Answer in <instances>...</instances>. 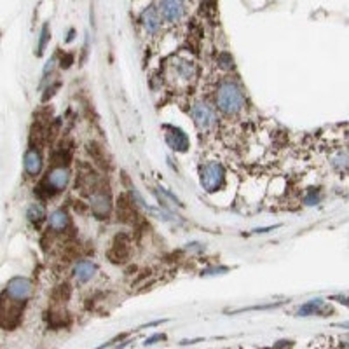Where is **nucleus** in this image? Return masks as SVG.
Masks as SVG:
<instances>
[{
    "label": "nucleus",
    "instance_id": "1",
    "mask_svg": "<svg viewBox=\"0 0 349 349\" xmlns=\"http://www.w3.org/2000/svg\"><path fill=\"white\" fill-rule=\"evenodd\" d=\"M217 107L226 115H236L244 109V96L241 87L232 81L220 82L217 89Z\"/></svg>",
    "mask_w": 349,
    "mask_h": 349
},
{
    "label": "nucleus",
    "instance_id": "2",
    "mask_svg": "<svg viewBox=\"0 0 349 349\" xmlns=\"http://www.w3.org/2000/svg\"><path fill=\"white\" fill-rule=\"evenodd\" d=\"M199 180L206 192H217L226 184V168L218 161H210L199 169Z\"/></svg>",
    "mask_w": 349,
    "mask_h": 349
},
{
    "label": "nucleus",
    "instance_id": "3",
    "mask_svg": "<svg viewBox=\"0 0 349 349\" xmlns=\"http://www.w3.org/2000/svg\"><path fill=\"white\" fill-rule=\"evenodd\" d=\"M190 114H192L194 122L201 131H210L217 126V112H215L213 107L205 102L194 103Z\"/></svg>",
    "mask_w": 349,
    "mask_h": 349
},
{
    "label": "nucleus",
    "instance_id": "4",
    "mask_svg": "<svg viewBox=\"0 0 349 349\" xmlns=\"http://www.w3.org/2000/svg\"><path fill=\"white\" fill-rule=\"evenodd\" d=\"M9 298L16 302H24L32 293V281L27 280V278H12V280L7 281V288H6Z\"/></svg>",
    "mask_w": 349,
    "mask_h": 349
},
{
    "label": "nucleus",
    "instance_id": "5",
    "mask_svg": "<svg viewBox=\"0 0 349 349\" xmlns=\"http://www.w3.org/2000/svg\"><path fill=\"white\" fill-rule=\"evenodd\" d=\"M157 11H159L161 18H163L164 21L174 23L184 16L185 4H184V0H159V2H157Z\"/></svg>",
    "mask_w": 349,
    "mask_h": 349
},
{
    "label": "nucleus",
    "instance_id": "6",
    "mask_svg": "<svg viewBox=\"0 0 349 349\" xmlns=\"http://www.w3.org/2000/svg\"><path fill=\"white\" fill-rule=\"evenodd\" d=\"M164 140L168 143V147H171L173 151L177 152H187L190 147L189 142V136L185 135L180 128H174V126H164Z\"/></svg>",
    "mask_w": 349,
    "mask_h": 349
},
{
    "label": "nucleus",
    "instance_id": "7",
    "mask_svg": "<svg viewBox=\"0 0 349 349\" xmlns=\"http://www.w3.org/2000/svg\"><path fill=\"white\" fill-rule=\"evenodd\" d=\"M173 73L177 76V81H182L185 84H189L190 81H194L196 77V65L192 60H182L177 58L173 65Z\"/></svg>",
    "mask_w": 349,
    "mask_h": 349
},
{
    "label": "nucleus",
    "instance_id": "8",
    "mask_svg": "<svg viewBox=\"0 0 349 349\" xmlns=\"http://www.w3.org/2000/svg\"><path fill=\"white\" fill-rule=\"evenodd\" d=\"M91 211L94 213V217L98 218H107L110 213V197L105 192H94L91 196Z\"/></svg>",
    "mask_w": 349,
    "mask_h": 349
},
{
    "label": "nucleus",
    "instance_id": "9",
    "mask_svg": "<svg viewBox=\"0 0 349 349\" xmlns=\"http://www.w3.org/2000/svg\"><path fill=\"white\" fill-rule=\"evenodd\" d=\"M142 24L145 32L151 33V35H156L161 30V14L157 11V7L151 6L142 12Z\"/></svg>",
    "mask_w": 349,
    "mask_h": 349
},
{
    "label": "nucleus",
    "instance_id": "10",
    "mask_svg": "<svg viewBox=\"0 0 349 349\" xmlns=\"http://www.w3.org/2000/svg\"><path fill=\"white\" fill-rule=\"evenodd\" d=\"M327 313H332V309L328 306H325V302L321 298H313V301H307L306 304H302L298 307L297 314L298 316H311V314H319V316H327Z\"/></svg>",
    "mask_w": 349,
    "mask_h": 349
},
{
    "label": "nucleus",
    "instance_id": "11",
    "mask_svg": "<svg viewBox=\"0 0 349 349\" xmlns=\"http://www.w3.org/2000/svg\"><path fill=\"white\" fill-rule=\"evenodd\" d=\"M117 215L122 222H130V223H136L140 220V215L136 213L135 205L131 201H128L126 197H119L117 203Z\"/></svg>",
    "mask_w": 349,
    "mask_h": 349
},
{
    "label": "nucleus",
    "instance_id": "12",
    "mask_svg": "<svg viewBox=\"0 0 349 349\" xmlns=\"http://www.w3.org/2000/svg\"><path fill=\"white\" fill-rule=\"evenodd\" d=\"M94 272H96V265L91 260H81L73 267V276H76L79 283H87L94 276Z\"/></svg>",
    "mask_w": 349,
    "mask_h": 349
},
{
    "label": "nucleus",
    "instance_id": "13",
    "mask_svg": "<svg viewBox=\"0 0 349 349\" xmlns=\"http://www.w3.org/2000/svg\"><path fill=\"white\" fill-rule=\"evenodd\" d=\"M70 180V173L66 168H55L51 173L47 174V184L53 187L55 190H63L66 185H68Z\"/></svg>",
    "mask_w": 349,
    "mask_h": 349
},
{
    "label": "nucleus",
    "instance_id": "14",
    "mask_svg": "<svg viewBox=\"0 0 349 349\" xmlns=\"http://www.w3.org/2000/svg\"><path fill=\"white\" fill-rule=\"evenodd\" d=\"M24 171L28 174H32V177H35V174L40 173V169H42V157H40V154L35 151V148H30L27 154H24Z\"/></svg>",
    "mask_w": 349,
    "mask_h": 349
},
{
    "label": "nucleus",
    "instance_id": "15",
    "mask_svg": "<svg viewBox=\"0 0 349 349\" xmlns=\"http://www.w3.org/2000/svg\"><path fill=\"white\" fill-rule=\"evenodd\" d=\"M128 255H130V246H128V243H122L117 236L114 241V244H112V250L109 252L110 260L112 262H124V260H128Z\"/></svg>",
    "mask_w": 349,
    "mask_h": 349
},
{
    "label": "nucleus",
    "instance_id": "16",
    "mask_svg": "<svg viewBox=\"0 0 349 349\" xmlns=\"http://www.w3.org/2000/svg\"><path fill=\"white\" fill-rule=\"evenodd\" d=\"M330 164L337 171H342V173L349 171V151H337L335 154H332Z\"/></svg>",
    "mask_w": 349,
    "mask_h": 349
},
{
    "label": "nucleus",
    "instance_id": "17",
    "mask_svg": "<svg viewBox=\"0 0 349 349\" xmlns=\"http://www.w3.org/2000/svg\"><path fill=\"white\" fill-rule=\"evenodd\" d=\"M49 226L51 229L55 231H63L66 226H68V215L65 213L63 210H56L49 215Z\"/></svg>",
    "mask_w": 349,
    "mask_h": 349
},
{
    "label": "nucleus",
    "instance_id": "18",
    "mask_svg": "<svg viewBox=\"0 0 349 349\" xmlns=\"http://www.w3.org/2000/svg\"><path fill=\"white\" fill-rule=\"evenodd\" d=\"M27 217L30 222L33 223H39L40 220H44L45 217V210H44V206L42 205H39V203H33V205L28 206V210H27Z\"/></svg>",
    "mask_w": 349,
    "mask_h": 349
},
{
    "label": "nucleus",
    "instance_id": "19",
    "mask_svg": "<svg viewBox=\"0 0 349 349\" xmlns=\"http://www.w3.org/2000/svg\"><path fill=\"white\" fill-rule=\"evenodd\" d=\"M49 40V24H44L42 30H40V39H39V45H37V55H42L44 49H45V44H47Z\"/></svg>",
    "mask_w": 349,
    "mask_h": 349
},
{
    "label": "nucleus",
    "instance_id": "20",
    "mask_svg": "<svg viewBox=\"0 0 349 349\" xmlns=\"http://www.w3.org/2000/svg\"><path fill=\"white\" fill-rule=\"evenodd\" d=\"M319 199H321V192H319V189H311L309 192L306 194L304 203L307 206H313V205H318Z\"/></svg>",
    "mask_w": 349,
    "mask_h": 349
},
{
    "label": "nucleus",
    "instance_id": "21",
    "mask_svg": "<svg viewBox=\"0 0 349 349\" xmlns=\"http://www.w3.org/2000/svg\"><path fill=\"white\" fill-rule=\"evenodd\" d=\"M218 65L222 66V68H226V70L232 68V56L229 55V53H220V55H218Z\"/></svg>",
    "mask_w": 349,
    "mask_h": 349
},
{
    "label": "nucleus",
    "instance_id": "22",
    "mask_svg": "<svg viewBox=\"0 0 349 349\" xmlns=\"http://www.w3.org/2000/svg\"><path fill=\"white\" fill-rule=\"evenodd\" d=\"M164 339H166V337H164L163 334H157V335H154V337L145 340V346H152V344H156L157 340H164Z\"/></svg>",
    "mask_w": 349,
    "mask_h": 349
},
{
    "label": "nucleus",
    "instance_id": "23",
    "mask_svg": "<svg viewBox=\"0 0 349 349\" xmlns=\"http://www.w3.org/2000/svg\"><path fill=\"white\" fill-rule=\"evenodd\" d=\"M332 301H337L340 304L347 306L349 307V297H342V295H337V297H332Z\"/></svg>",
    "mask_w": 349,
    "mask_h": 349
},
{
    "label": "nucleus",
    "instance_id": "24",
    "mask_svg": "<svg viewBox=\"0 0 349 349\" xmlns=\"http://www.w3.org/2000/svg\"><path fill=\"white\" fill-rule=\"evenodd\" d=\"M288 347H290V342L286 344V340H280V342H278L272 349H288Z\"/></svg>",
    "mask_w": 349,
    "mask_h": 349
},
{
    "label": "nucleus",
    "instance_id": "25",
    "mask_svg": "<svg viewBox=\"0 0 349 349\" xmlns=\"http://www.w3.org/2000/svg\"><path fill=\"white\" fill-rule=\"evenodd\" d=\"M342 346L346 347V349H349V335H347V337H344V339H342Z\"/></svg>",
    "mask_w": 349,
    "mask_h": 349
},
{
    "label": "nucleus",
    "instance_id": "26",
    "mask_svg": "<svg viewBox=\"0 0 349 349\" xmlns=\"http://www.w3.org/2000/svg\"><path fill=\"white\" fill-rule=\"evenodd\" d=\"M340 327H342V328H349V321L347 323H340Z\"/></svg>",
    "mask_w": 349,
    "mask_h": 349
}]
</instances>
